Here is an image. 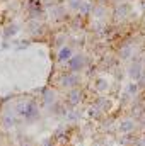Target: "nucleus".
<instances>
[{
  "label": "nucleus",
  "instance_id": "nucleus-1",
  "mask_svg": "<svg viewBox=\"0 0 145 146\" xmlns=\"http://www.w3.org/2000/svg\"><path fill=\"white\" fill-rule=\"evenodd\" d=\"M17 114L21 117H24V121H34L39 117V110L38 106L33 100H22L17 104Z\"/></svg>",
  "mask_w": 145,
  "mask_h": 146
},
{
  "label": "nucleus",
  "instance_id": "nucleus-2",
  "mask_svg": "<svg viewBox=\"0 0 145 146\" xmlns=\"http://www.w3.org/2000/svg\"><path fill=\"white\" fill-rule=\"evenodd\" d=\"M84 66H85V56H84V54H73L72 58L68 60V68H70L73 73L80 72Z\"/></svg>",
  "mask_w": 145,
  "mask_h": 146
},
{
  "label": "nucleus",
  "instance_id": "nucleus-3",
  "mask_svg": "<svg viewBox=\"0 0 145 146\" xmlns=\"http://www.w3.org/2000/svg\"><path fill=\"white\" fill-rule=\"evenodd\" d=\"M62 85L63 87H67V88H72L75 85H79V75L73 72H68L63 75V78H62Z\"/></svg>",
  "mask_w": 145,
  "mask_h": 146
},
{
  "label": "nucleus",
  "instance_id": "nucleus-4",
  "mask_svg": "<svg viewBox=\"0 0 145 146\" xmlns=\"http://www.w3.org/2000/svg\"><path fill=\"white\" fill-rule=\"evenodd\" d=\"M135 121L133 119H125V121H121L119 122V126H118V131L119 133H123V134H126V133H132L133 129H135Z\"/></svg>",
  "mask_w": 145,
  "mask_h": 146
},
{
  "label": "nucleus",
  "instance_id": "nucleus-5",
  "mask_svg": "<svg viewBox=\"0 0 145 146\" xmlns=\"http://www.w3.org/2000/svg\"><path fill=\"white\" fill-rule=\"evenodd\" d=\"M82 100V94L79 90H72L68 95H67V104L68 106H79V102Z\"/></svg>",
  "mask_w": 145,
  "mask_h": 146
},
{
  "label": "nucleus",
  "instance_id": "nucleus-6",
  "mask_svg": "<svg viewBox=\"0 0 145 146\" xmlns=\"http://www.w3.org/2000/svg\"><path fill=\"white\" fill-rule=\"evenodd\" d=\"M70 58H72V49H70L68 46L62 48L60 53H58V61H60V63H65V61H68Z\"/></svg>",
  "mask_w": 145,
  "mask_h": 146
},
{
  "label": "nucleus",
  "instance_id": "nucleus-7",
  "mask_svg": "<svg viewBox=\"0 0 145 146\" xmlns=\"http://www.w3.org/2000/svg\"><path fill=\"white\" fill-rule=\"evenodd\" d=\"M2 124H3L5 127H12V126L15 124V115L10 114V112H5V114L2 115Z\"/></svg>",
  "mask_w": 145,
  "mask_h": 146
},
{
  "label": "nucleus",
  "instance_id": "nucleus-8",
  "mask_svg": "<svg viewBox=\"0 0 145 146\" xmlns=\"http://www.w3.org/2000/svg\"><path fill=\"white\" fill-rule=\"evenodd\" d=\"M142 75H144L142 66H140L138 63H133V65H132V68H130V76H132V78H135V80H138Z\"/></svg>",
  "mask_w": 145,
  "mask_h": 146
},
{
  "label": "nucleus",
  "instance_id": "nucleus-9",
  "mask_svg": "<svg viewBox=\"0 0 145 146\" xmlns=\"http://www.w3.org/2000/svg\"><path fill=\"white\" fill-rule=\"evenodd\" d=\"M44 102L50 106V104H53L55 102V92H50V90H46L44 92Z\"/></svg>",
  "mask_w": 145,
  "mask_h": 146
},
{
  "label": "nucleus",
  "instance_id": "nucleus-10",
  "mask_svg": "<svg viewBox=\"0 0 145 146\" xmlns=\"http://www.w3.org/2000/svg\"><path fill=\"white\" fill-rule=\"evenodd\" d=\"M119 56L123 58V60H126V58H130L132 56V48L130 46H125L121 51H119Z\"/></svg>",
  "mask_w": 145,
  "mask_h": 146
},
{
  "label": "nucleus",
  "instance_id": "nucleus-11",
  "mask_svg": "<svg viewBox=\"0 0 145 146\" xmlns=\"http://www.w3.org/2000/svg\"><path fill=\"white\" fill-rule=\"evenodd\" d=\"M97 90H104V88H108V82L106 80H97Z\"/></svg>",
  "mask_w": 145,
  "mask_h": 146
},
{
  "label": "nucleus",
  "instance_id": "nucleus-12",
  "mask_svg": "<svg viewBox=\"0 0 145 146\" xmlns=\"http://www.w3.org/2000/svg\"><path fill=\"white\" fill-rule=\"evenodd\" d=\"M89 114L92 115V117H99L101 114H99V109L97 107H92V109H89Z\"/></svg>",
  "mask_w": 145,
  "mask_h": 146
},
{
  "label": "nucleus",
  "instance_id": "nucleus-13",
  "mask_svg": "<svg viewBox=\"0 0 145 146\" xmlns=\"http://www.w3.org/2000/svg\"><path fill=\"white\" fill-rule=\"evenodd\" d=\"M137 88H138V87H137V83H132V85H130V88H128V92H130V94H137Z\"/></svg>",
  "mask_w": 145,
  "mask_h": 146
},
{
  "label": "nucleus",
  "instance_id": "nucleus-14",
  "mask_svg": "<svg viewBox=\"0 0 145 146\" xmlns=\"http://www.w3.org/2000/svg\"><path fill=\"white\" fill-rule=\"evenodd\" d=\"M142 146H145V138H144V139H142Z\"/></svg>",
  "mask_w": 145,
  "mask_h": 146
}]
</instances>
